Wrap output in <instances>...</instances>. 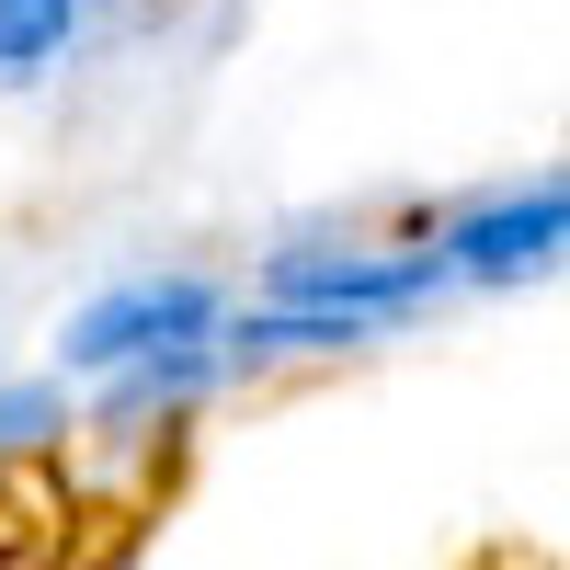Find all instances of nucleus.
Returning a JSON list of instances; mask_svg holds the SVG:
<instances>
[{
	"label": "nucleus",
	"mask_w": 570,
	"mask_h": 570,
	"mask_svg": "<svg viewBox=\"0 0 570 570\" xmlns=\"http://www.w3.org/2000/svg\"><path fill=\"white\" fill-rule=\"evenodd\" d=\"M171 343H217V285L206 274H126L91 308H69V331H58L69 365H137V354H171Z\"/></svg>",
	"instance_id": "obj_1"
},
{
	"label": "nucleus",
	"mask_w": 570,
	"mask_h": 570,
	"mask_svg": "<svg viewBox=\"0 0 570 570\" xmlns=\"http://www.w3.org/2000/svg\"><path fill=\"white\" fill-rule=\"evenodd\" d=\"M80 35V0H0V80H35Z\"/></svg>",
	"instance_id": "obj_5"
},
{
	"label": "nucleus",
	"mask_w": 570,
	"mask_h": 570,
	"mask_svg": "<svg viewBox=\"0 0 570 570\" xmlns=\"http://www.w3.org/2000/svg\"><path fill=\"white\" fill-rule=\"evenodd\" d=\"M559 228H570V195H559V171H537V183H513V195L445 217L434 263H445V285H525V274L559 263Z\"/></svg>",
	"instance_id": "obj_2"
},
{
	"label": "nucleus",
	"mask_w": 570,
	"mask_h": 570,
	"mask_svg": "<svg viewBox=\"0 0 570 570\" xmlns=\"http://www.w3.org/2000/svg\"><path fill=\"white\" fill-rule=\"evenodd\" d=\"M217 365H228L217 343H171V354H137V365L115 376V422H149V411H171V400H195Z\"/></svg>",
	"instance_id": "obj_4"
},
{
	"label": "nucleus",
	"mask_w": 570,
	"mask_h": 570,
	"mask_svg": "<svg viewBox=\"0 0 570 570\" xmlns=\"http://www.w3.org/2000/svg\"><path fill=\"white\" fill-rule=\"evenodd\" d=\"M23 434H58V400L46 389H0V445H23Z\"/></svg>",
	"instance_id": "obj_6"
},
{
	"label": "nucleus",
	"mask_w": 570,
	"mask_h": 570,
	"mask_svg": "<svg viewBox=\"0 0 570 570\" xmlns=\"http://www.w3.org/2000/svg\"><path fill=\"white\" fill-rule=\"evenodd\" d=\"M434 252H274V308H331V320H389L411 297H434Z\"/></svg>",
	"instance_id": "obj_3"
}]
</instances>
